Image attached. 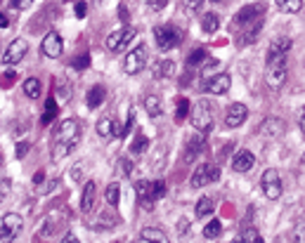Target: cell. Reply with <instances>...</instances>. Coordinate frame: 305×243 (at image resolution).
Instances as JSON below:
<instances>
[{"instance_id":"obj_1","label":"cell","mask_w":305,"mask_h":243,"mask_svg":"<svg viewBox=\"0 0 305 243\" xmlns=\"http://www.w3.org/2000/svg\"><path fill=\"white\" fill-rule=\"evenodd\" d=\"M289 50H291V38H274L267 50V69L265 78L272 90H279L286 83L289 74Z\"/></svg>"},{"instance_id":"obj_2","label":"cell","mask_w":305,"mask_h":243,"mask_svg":"<svg viewBox=\"0 0 305 243\" xmlns=\"http://www.w3.org/2000/svg\"><path fill=\"white\" fill-rule=\"evenodd\" d=\"M192 125L196 127V132L206 135L213 130V104L208 99H199L192 106Z\"/></svg>"},{"instance_id":"obj_3","label":"cell","mask_w":305,"mask_h":243,"mask_svg":"<svg viewBox=\"0 0 305 243\" xmlns=\"http://www.w3.org/2000/svg\"><path fill=\"white\" fill-rule=\"evenodd\" d=\"M154 40L159 45V50H173L182 42V31L173 26V24H166V26H156L154 29Z\"/></svg>"},{"instance_id":"obj_4","label":"cell","mask_w":305,"mask_h":243,"mask_svg":"<svg viewBox=\"0 0 305 243\" xmlns=\"http://www.w3.org/2000/svg\"><path fill=\"white\" fill-rule=\"evenodd\" d=\"M147 59H149V47H147L144 42H140L135 50H131V52L126 54V59H123V71L128 76L140 74L142 69L147 66Z\"/></svg>"},{"instance_id":"obj_5","label":"cell","mask_w":305,"mask_h":243,"mask_svg":"<svg viewBox=\"0 0 305 243\" xmlns=\"http://www.w3.org/2000/svg\"><path fill=\"white\" fill-rule=\"evenodd\" d=\"M24 229V220L22 215H17V212H7V215H2L0 217V241H14Z\"/></svg>"},{"instance_id":"obj_6","label":"cell","mask_w":305,"mask_h":243,"mask_svg":"<svg viewBox=\"0 0 305 243\" xmlns=\"http://www.w3.org/2000/svg\"><path fill=\"white\" fill-rule=\"evenodd\" d=\"M220 180V168L216 163H201L199 168L194 170V175H192V189H201V187H206L211 182H218Z\"/></svg>"},{"instance_id":"obj_7","label":"cell","mask_w":305,"mask_h":243,"mask_svg":"<svg viewBox=\"0 0 305 243\" xmlns=\"http://www.w3.org/2000/svg\"><path fill=\"white\" fill-rule=\"evenodd\" d=\"M261 189L262 194L270 199V201H277L279 196H282V177H279V172L274 168H267L265 172H262V177H261Z\"/></svg>"},{"instance_id":"obj_8","label":"cell","mask_w":305,"mask_h":243,"mask_svg":"<svg viewBox=\"0 0 305 243\" xmlns=\"http://www.w3.org/2000/svg\"><path fill=\"white\" fill-rule=\"evenodd\" d=\"M81 135H83V125H81V121H76V118H66V121H62V123L57 125V130H55V137H52V142H66V139H81Z\"/></svg>"},{"instance_id":"obj_9","label":"cell","mask_w":305,"mask_h":243,"mask_svg":"<svg viewBox=\"0 0 305 243\" xmlns=\"http://www.w3.org/2000/svg\"><path fill=\"white\" fill-rule=\"evenodd\" d=\"M41 50H43L45 57H50V59H57L59 54L64 52V40H62V36L57 31H47L45 33L43 42H41Z\"/></svg>"},{"instance_id":"obj_10","label":"cell","mask_w":305,"mask_h":243,"mask_svg":"<svg viewBox=\"0 0 305 243\" xmlns=\"http://www.w3.org/2000/svg\"><path fill=\"white\" fill-rule=\"evenodd\" d=\"M284 130H286V123H284L282 118L277 116H267L261 121V125H258V132H261L262 137L267 139H277L284 135Z\"/></svg>"},{"instance_id":"obj_11","label":"cell","mask_w":305,"mask_h":243,"mask_svg":"<svg viewBox=\"0 0 305 243\" xmlns=\"http://www.w3.org/2000/svg\"><path fill=\"white\" fill-rule=\"evenodd\" d=\"M132 36H135V29H121V31H114L107 38V50H111V52H123L128 45H131Z\"/></svg>"},{"instance_id":"obj_12","label":"cell","mask_w":305,"mask_h":243,"mask_svg":"<svg viewBox=\"0 0 305 243\" xmlns=\"http://www.w3.org/2000/svg\"><path fill=\"white\" fill-rule=\"evenodd\" d=\"M26 52H29V42L24 40V38H17V40H12L10 45H7V50L2 54V64L12 66V64L22 62L24 57H26Z\"/></svg>"},{"instance_id":"obj_13","label":"cell","mask_w":305,"mask_h":243,"mask_svg":"<svg viewBox=\"0 0 305 243\" xmlns=\"http://www.w3.org/2000/svg\"><path fill=\"white\" fill-rule=\"evenodd\" d=\"M262 12H265V5H262V2H251V5H244V7L237 12V17H234V24H237V26L251 24V21L261 19Z\"/></svg>"},{"instance_id":"obj_14","label":"cell","mask_w":305,"mask_h":243,"mask_svg":"<svg viewBox=\"0 0 305 243\" xmlns=\"http://www.w3.org/2000/svg\"><path fill=\"white\" fill-rule=\"evenodd\" d=\"M249 116V109L241 104V102H234V104H229L227 114H225V125L227 127H241L244 125V121Z\"/></svg>"},{"instance_id":"obj_15","label":"cell","mask_w":305,"mask_h":243,"mask_svg":"<svg viewBox=\"0 0 305 243\" xmlns=\"http://www.w3.org/2000/svg\"><path fill=\"white\" fill-rule=\"evenodd\" d=\"M256 168V156L251 154L249 149H241V151H237L234 154V159H232V170L234 172H251V170Z\"/></svg>"},{"instance_id":"obj_16","label":"cell","mask_w":305,"mask_h":243,"mask_svg":"<svg viewBox=\"0 0 305 243\" xmlns=\"http://www.w3.org/2000/svg\"><path fill=\"white\" fill-rule=\"evenodd\" d=\"M229 87H232V78H229L227 74H218V76H213V78H206V92H211V95H225Z\"/></svg>"},{"instance_id":"obj_17","label":"cell","mask_w":305,"mask_h":243,"mask_svg":"<svg viewBox=\"0 0 305 243\" xmlns=\"http://www.w3.org/2000/svg\"><path fill=\"white\" fill-rule=\"evenodd\" d=\"M135 194H137V201L144 210H152L154 208V196H152V182L147 180H137L135 182Z\"/></svg>"},{"instance_id":"obj_18","label":"cell","mask_w":305,"mask_h":243,"mask_svg":"<svg viewBox=\"0 0 305 243\" xmlns=\"http://www.w3.org/2000/svg\"><path fill=\"white\" fill-rule=\"evenodd\" d=\"M261 33H262V17H261V19H256L253 24H249V26H246V29L239 33L237 45H239V47H244V45H251V42H256L258 38H261Z\"/></svg>"},{"instance_id":"obj_19","label":"cell","mask_w":305,"mask_h":243,"mask_svg":"<svg viewBox=\"0 0 305 243\" xmlns=\"http://www.w3.org/2000/svg\"><path fill=\"white\" fill-rule=\"evenodd\" d=\"M95 201H97V182L87 180L86 187H83V196H81V210L92 212L95 210Z\"/></svg>"},{"instance_id":"obj_20","label":"cell","mask_w":305,"mask_h":243,"mask_svg":"<svg viewBox=\"0 0 305 243\" xmlns=\"http://www.w3.org/2000/svg\"><path fill=\"white\" fill-rule=\"evenodd\" d=\"M78 147V139H66V142H55L52 144V151H50V159L55 161H62V159H66L74 149Z\"/></svg>"},{"instance_id":"obj_21","label":"cell","mask_w":305,"mask_h":243,"mask_svg":"<svg viewBox=\"0 0 305 243\" xmlns=\"http://www.w3.org/2000/svg\"><path fill=\"white\" fill-rule=\"evenodd\" d=\"M140 243H149V241H156V243H168L171 239H168V234L161 229V227H144L140 232V239H137Z\"/></svg>"},{"instance_id":"obj_22","label":"cell","mask_w":305,"mask_h":243,"mask_svg":"<svg viewBox=\"0 0 305 243\" xmlns=\"http://www.w3.org/2000/svg\"><path fill=\"white\" fill-rule=\"evenodd\" d=\"M204 149V135L199 132L196 137H189L187 139V147H185V154H182V161L189 163V161H194L199 156V151Z\"/></svg>"},{"instance_id":"obj_23","label":"cell","mask_w":305,"mask_h":243,"mask_svg":"<svg viewBox=\"0 0 305 243\" xmlns=\"http://www.w3.org/2000/svg\"><path fill=\"white\" fill-rule=\"evenodd\" d=\"M107 99V87H102V85H92L90 87V92H87L86 102L90 109H97V106H102V102Z\"/></svg>"},{"instance_id":"obj_24","label":"cell","mask_w":305,"mask_h":243,"mask_svg":"<svg viewBox=\"0 0 305 243\" xmlns=\"http://www.w3.org/2000/svg\"><path fill=\"white\" fill-rule=\"evenodd\" d=\"M144 109H147V114L152 118H159L164 114V102H161V97L159 95H147L144 97Z\"/></svg>"},{"instance_id":"obj_25","label":"cell","mask_w":305,"mask_h":243,"mask_svg":"<svg viewBox=\"0 0 305 243\" xmlns=\"http://www.w3.org/2000/svg\"><path fill=\"white\" fill-rule=\"evenodd\" d=\"M213 210H216V199H213V196H201V199L196 201L194 215L196 217H208Z\"/></svg>"},{"instance_id":"obj_26","label":"cell","mask_w":305,"mask_h":243,"mask_svg":"<svg viewBox=\"0 0 305 243\" xmlns=\"http://www.w3.org/2000/svg\"><path fill=\"white\" fill-rule=\"evenodd\" d=\"M220 26V19L218 14H213V12H206L204 17H201V31L204 33H216Z\"/></svg>"},{"instance_id":"obj_27","label":"cell","mask_w":305,"mask_h":243,"mask_svg":"<svg viewBox=\"0 0 305 243\" xmlns=\"http://www.w3.org/2000/svg\"><path fill=\"white\" fill-rule=\"evenodd\" d=\"M234 241H241V243H262V236L261 232L256 229V227H244L239 234V239H234Z\"/></svg>"},{"instance_id":"obj_28","label":"cell","mask_w":305,"mask_h":243,"mask_svg":"<svg viewBox=\"0 0 305 243\" xmlns=\"http://www.w3.org/2000/svg\"><path fill=\"white\" fill-rule=\"evenodd\" d=\"M41 90H43V87H41V81H38V78H26V81H24V95L29 97V99H38V97H41Z\"/></svg>"},{"instance_id":"obj_29","label":"cell","mask_w":305,"mask_h":243,"mask_svg":"<svg viewBox=\"0 0 305 243\" xmlns=\"http://www.w3.org/2000/svg\"><path fill=\"white\" fill-rule=\"evenodd\" d=\"M173 74H175V62H171V59H164V62H159L154 66V76L156 78H171Z\"/></svg>"},{"instance_id":"obj_30","label":"cell","mask_w":305,"mask_h":243,"mask_svg":"<svg viewBox=\"0 0 305 243\" xmlns=\"http://www.w3.org/2000/svg\"><path fill=\"white\" fill-rule=\"evenodd\" d=\"M55 85H57L55 92H57V99H59V104H69V99H71V85L66 83L64 78H59Z\"/></svg>"},{"instance_id":"obj_31","label":"cell","mask_w":305,"mask_h":243,"mask_svg":"<svg viewBox=\"0 0 305 243\" xmlns=\"http://www.w3.org/2000/svg\"><path fill=\"white\" fill-rule=\"evenodd\" d=\"M277 7L282 12H289V14H296V12L303 10V0H274Z\"/></svg>"},{"instance_id":"obj_32","label":"cell","mask_w":305,"mask_h":243,"mask_svg":"<svg viewBox=\"0 0 305 243\" xmlns=\"http://www.w3.org/2000/svg\"><path fill=\"white\" fill-rule=\"evenodd\" d=\"M104 201L109 203V205H119V201H121V187H119V182H111L109 187H107V191H104Z\"/></svg>"},{"instance_id":"obj_33","label":"cell","mask_w":305,"mask_h":243,"mask_svg":"<svg viewBox=\"0 0 305 243\" xmlns=\"http://www.w3.org/2000/svg\"><path fill=\"white\" fill-rule=\"evenodd\" d=\"M206 59H208V52H206V50H204V47H196L192 54H187V66H189V69H196L199 64L206 62Z\"/></svg>"},{"instance_id":"obj_34","label":"cell","mask_w":305,"mask_h":243,"mask_svg":"<svg viewBox=\"0 0 305 243\" xmlns=\"http://www.w3.org/2000/svg\"><path fill=\"white\" fill-rule=\"evenodd\" d=\"M114 123H116V121H114V118H102V121H99L97 123V135L99 137H111V135H114Z\"/></svg>"},{"instance_id":"obj_35","label":"cell","mask_w":305,"mask_h":243,"mask_svg":"<svg viewBox=\"0 0 305 243\" xmlns=\"http://www.w3.org/2000/svg\"><path fill=\"white\" fill-rule=\"evenodd\" d=\"M147 147H149V139L144 137V135H137V137L131 142V154H135V156H137V154H144Z\"/></svg>"},{"instance_id":"obj_36","label":"cell","mask_w":305,"mask_h":243,"mask_svg":"<svg viewBox=\"0 0 305 243\" xmlns=\"http://www.w3.org/2000/svg\"><path fill=\"white\" fill-rule=\"evenodd\" d=\"M220 234H222V224H220V220H211V222L204 227V236H206V239H218Z\"/></svg>"},{"instance_id":"obj_37","label":"cell","mask_w":305,"mask_h":243,"mask_svg":"<svg viewBox=\"0 0 305 243\" xmlns=\"http://www.w3.org/2000/svg\"><path fill=\"white\" fill-rule=\"evenodd\" d=\"M152 196H154V201H159V199H164L166 196V182L164 180L152 182Z\"/></svg>"},{"instance_id":"obj_38","label":"cell","mask_w":305,"mask_h":243,"mask_svg":"<svg viewBox=\"0 0 305 243\" xmlns=\"http://www.w3.org/2000/svg\"><path fill=\"white\" fill-rule=\"evenodd\" d=\"M187 114H189V102H187L185 97H180V99H177V114H175V116H177V121H185Z\"/></svg>"},{"instance_id":"obj_39","label":"cell","mask_w":305,"mask_h":243,"mask_svg":"<svg viewBox=\"0 0 305 243\" xmlns=\"http://www.w3.org/2000/svg\"><path fill=\"white\" fill-rule=\"evenodd\" d=\"M201 5H204V0H182V7H185L187 14H194V12L201 10Z\"/></svg>"},{"instance_id":"obj_40","label":"cell","mask_w":305,"mask_h":243,"mask_svg":"<svg viewBox=\"0 0 305 243\" xmlns=\"http://www.w3.org/2000/svg\"><path fill=\"white\" fill-rule=\"evenodd\" d=\"M55 111H57V102H55V99H47V104H45L43 123H50V121L55 118Z\"/></svg>"},{"instance_id":"obj_41","label":"cell","mask_w":305,"mask_h":243,"mask_svg":"<svg viewBox=\"0 0 305 243\" xmlns=\"http://www.w3.org/2000/svg\"><path fill=\"white\" fill-rule=\"evenodd\" d=\"M71 66H74L76 71H86L87 66H90V57H87V54H81V57H76V59L71 62Z\"/></svg>"},{"instance_id":"obj_42","label":"cell","mask_w":305,"mask_h":243,"mask_svg":"<svg viewBox=\"0 0 305 243\" xmlns=\"http://www.w3.org/2000/svg\"><path fill=\"white\" fill-rule=\"evenodd\" d=\"M10 191H12V182L5 177V180H0V201L2 199H7L10 196Z\"/></svg>"},{"instance_id":"obj_43","label":"cell","mask_w":305,"mask_h":243,"mask_svg":"<svg viewBox=\"0 0 305 243\" xmlns=\"http://www.w3.org/2000/svg\"><path fill=\"white\" fill-rule=\"evenodd\" d=\"M166 5H168V0H147V7L154 12H161Z\"/></svg>"},{"instance_id":"obj_44","label":"cell","mask_w":305,"mask_h":243,"mask_svg":"<svg viewBox=\"0 0 305 243\" xmlns=\"http://www.w3.org/2000/svg\"><path fill=\"white\" fill-rule=\"evenodd\" d=\"M33 0H10V7L12 10H26V7H31Z\"/></svg>"},{"instance_id":"obj_45","label":"cell","mask_w":305,"mask_h":243,"mask_svg":"<svg viewBox=\"0 0 305 243\" xmlns=\"http://www.w3.org/2000/svg\"><path fill=\"white\" fill-rule=\"evenodd\" d=\"M291 241H305V222H301L296 227L294 236H291Z\"/></svg>"},{"instance_id":"obj_46","label":"cell","mask_w":305,"mask_h":243,"mask_svg":"<svg viewBox=\"0 0 305 243\" xmlns=\"http://www.w3.org/2000/svg\"><path fill=\"white\" fill-rule=\"evenodd\" d=\"M14 154H17V159H24V156L29 154V142H19L17 149H14Z\"/></svg>"},{"instance_id":"obj_47","label":"cell","mask_w":305,"mask_h":243,"mask_svg":"<svg viewBox=\"0 0 305 243\" xmlns=\"http://www.w3.org/2000/svg\"><path fill=\"white\" fill-rule=\"evenodd\" d=\"M74 10H76V17H78V19H83V17H86V14H87V5H86V2H83V0H78V2H76V7H74Z\"/></svg>"},{"instance_id":"obj_48","label":"cell","mask_w":305,"mask_h":243,"mask_svg":"<svg viewBox=\"0 0 305 243\" xmlns=\"http://www.w3.org/2000/svg\"><path fill=\"white\" fill-rule=\"evenodd\" d=\"M71 177L78 182L81 177H83V168H81V165H74V168H71Z\"/></svg>"},{"instance_id":"obj_49","label":"cell","mask_w":305,"mask_h":243,"mask_svg":"<svg viewBox=\"0 0 305 243\" xmlns=\"http://www.w3.org/2000/svg\"><path fill=\"white\" fill-rule=\"evenodd\" d=\"M12 81H14V71H12V69H10V71H7V74H5V78H2V81H0V83H2V85H10Z\"/></svg>"},{"instance_id":"obj_50","label":"cell","mask_w":305,"mask_h":243,"mask_svg":"<svg viewBox=\"0 0 305 243\" xmlns=\"http://www.w3.org/2000/svg\"><path fill=\"white\" fill-rule=\"evenodd\" d=\"M121 165H123V172H126V175H131V161L121 159Z\"/></svg>"},{"instance_id":"obj_51","label":"cell","mask_w":305,"mask_h":243,"mask_svg":"<svg viewBox=\"0 0 305 243\" xmlns=\"http://www.w3.org/2000/svg\"><path fill=\"white\" fill-rule=\"evenodd\" d=\"M10 26V19H7V14H0V29H7Z\"/></svg>"},{"instance_id":"obj_52","label":"cell","mask_w":305,"mask_h":243,"mask_svg":"<svg viewBox=\"0 0 305 243\" xmlns=\"http://www.w3.org/2000/svg\"><path fill=\"white\" fill-rule=\"evenodd\" d=\"M45 180V172L43 170H41V172H36V177H33V182H36V184H41V182Z\"/></svg>"},{"instance_id":"obj_53","label":"cell","mask_w":305,"mask_h":243,"mask_svg":"<svg viewBox=\"0 0 305 243\" xmlns=\"http://www.w3.org/2000/svg\"><path fill=\"white\" fill-rule=\"evenodd\" d=\"M62 241H64V243H76L78 239H76V236H74V234H66V236H64V239H62Z\"/></svg>"},{"instance_id":"obj_54","label":"cell","mask_w":305,"mask_h":243,"mask_svg":"<svg viewBox=\"0 0 305 243\" xmlns=\"http://www.w3.org/2000/svg\"><path fill=\"white\" fill-rule=\"evenodd\" d=\"M121 19H123V21L128 19V12H126V5H121Z\"/></svg>"},{"instance_id":"obj_55","label":"cell","mask_w":305,"mask_h":243,"mask_svg":"<svg viewBox=\"0 0 305 243\" xmlns=\"http://www.w3.org/2000/svg\"><path fill=\"white\" fill-rule=\"evenodd\" d=\"M301 130L305 132V109H303V114H301Z\"/></svg>"},{"instance_id":"obj_56","label":"cell","mask_w":305,"mask_h":243,"mask_svg":"<svg viewBox=\"0 0 305 243\" xmlns=\"http://www.w3.org/2000/svg\"><path fill=\"white\" fill-rule=\"evenodd\" d=\"M2 163H5V156H2V154H0V165H2Z\"/></svg>"},{"instance_id":"obj_57","label":"cell","mask_w":305,"mask_h":243,"mask_svg":"<svg viewBox=\"0 0 305 243\" xmlns=\"http://www.w3.org/2000/svg\"><path fill=\"white\" fill-rule=\"evenodd\" d=\"M303 163H305V154H303Z\"/></svg>"},{"instance_id":"obj_58","label":"cell","mask_w":305,"mask_h":243,"mask_svg":"<svg viewBox=\"0 0 305 243\" xmlns=\"http://www.w3.org/2000/svg\"><path fill=\"white\" fill-rule=\"evenodd\" d=\"M97 2H102V0H97Z\"/></svg>"},{"instance_id":"obj_59","label":"cell","mask_w":305,"mask_h":243,"mask_svg":"<svg viewBox=\"0 0 305 243\" xmlns=\"http://www.w3.org/2000/svg\"><path fill=\"white\" fill-rule=\"evenodd\" d=\"M216 2H218V0H216Z\"/></svg>"},{"instance_id":"obj_60","label":"cell","mask_w":305,"mask_h":243,"mask_svg":"<svg viewBox=\"0 0 305 243\" xmlns=\"http://www.w3.org/2000/svg\"><path fill=\"white\" fill-rule=\"evenodd\" d=\"M0 2H2V0H0Z\"/></svg>"}]
</instances>
